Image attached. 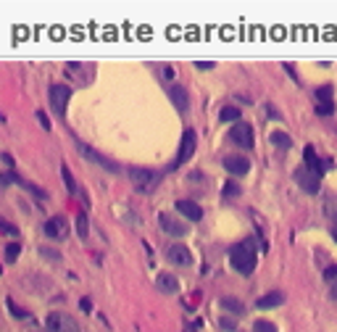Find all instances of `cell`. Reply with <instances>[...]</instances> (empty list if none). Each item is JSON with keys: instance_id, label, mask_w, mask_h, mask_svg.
<instances>
[{"instance_id": "cell-1", "label": "cell", "mask_w": 337, "mask_h": 332, "mask_svg": "<svg viewBox=\"0 0 337 332\" xmlns=\"http://www.w3.org/2000/svg\"><path fill=\"white\" fill-rule=\"evenodd\" d=\"M229 261L240 274H250L255 269V248L253 240H245V243H237L235 248L229 250Z\"/></svg>"}, {"instance_id": "cell-2", "label": "cell", "mask_w": 337, "mask_h": 332, "mask_svg": "<svg viewBox=\"0 0 337 332\" xmlns=\"http://www.w3.org/2000/svg\"><path fill=\"white\" fill-rule=\"evenodd\" d=\"M129 177H132V182H134V187L143 190V192L153 190V187L158 185V179H161L153 169H145V166H129Z\"/></svg>"}, {"instance_id": "cell-3", "label": "cell", "mask_w": 337, "mask_h": 332, "mask_svg": "<svg viewBox=\"0 0 337 332\" xmlns=\"http://www.w3.org/2000/svg\"><path fill=\"white\" fill-rule=\"evenodd\" d=\"M45 327H48V332H79V324L69 314H61V311L48 314V319H45Z\"/></svg>"}, {"instance_id": "cell-4", "label": "cell", "mask_w": 337, "mask_h": 332, "mask_svg": "<svg viewBox=\"0 0 337 332\" xmlns=\"http://www.w3.org/2000/svg\"><path fill=\"white\" fill-rule=\"evenodd\" d=\"M295 179H298V185L303 187L306 192H319V187H321V174L319 171H313V169H308V166H300L298 171H295Z\"/></svg>"}, {"instance_id": "cell-5", "label": "cell", "mask_w": 337, "mask_h": 332, "mask_svg": "<svg viewBox=\"0 0 337 332\" xmlns=\"http://www.w3.org/2000/svg\"><path fill=\"white\" fill-rule=\"evenodd\" d=\"M69 98H72V90L66 85H53L50 87V106L58 116H63L66 113V106H69Z\"/></svg>"}, {"instance_id": "cell-6", "label": "cell", "mask_w": 337, "mask_h": 332, "mask_svg": "<svg viewBox=\"0 0 337 332\" xmlns=\"http://www.w3.org/2000/svg\"><path fill=\"white\" fill-rule=\"evenodd\" d=\"M229 140L240 148H253V127L245 121H237L235 127L229 129Z\"/></svg>"}, {"instance_id": "cell-7", "label": "cell", "mask_w": 337, "mask_h": 332, "mask_svg": "<svg viewBox=\"0 0 337 332\" xmlns=\"http://www.w3.org/2000/svg\"><path fill=\"white\" fill-rule=\"evenodd\" d=\"M195 145H197V135H195V129H184V135H182V145H179V156H177V164H174V166H179V164H184V161H190L192 153H195Z\"/></svg>"}, {"instance_id": "cell-8", "label": "cell", "mask_w": 337, "mask_h": 332, "mask_svg": "<svg viewBox=\"0 0 337 332\" xmlns=\"http://www.w3.org/2000/svg\"><path fill=\"white\" fill-rule=\"evenodd\" d=\"M224 169L235 177H242V174L250 171V161L245 156H224Z\"/></svg>"}, {"instance_id": "cell-9", "label": "cell", "mask_w": 337, "mask_h": 332, "mask_svg": "<svg viewBox=\"0 0 337 332\" xmlns=\"http://www.w3.org/2000/svg\"><path fill=\"white\" fill-rule=\"evenodd\" d=\"M66 232H69V222L63 219V216H53V219L45 222V235L48 237L61 240V237H66Z\"/></svg>"}, {"instance_id": "cell-10", "label": "cell", "mask_w": 337, "mask_h": 332, "mask_svg": "<svg viewBox=\"0 0 337 332\" xmlns=\"http://www.w3.org/2000/svg\"><path fill=\"white\" fill-rule=\"evenodd\" d=\"M166 256H169L171 264H177V267H190V264H192V253H190V250L184 248L182 243L171 245V248L166 250Z\"/></svg>"}, {"instance_id": "cell-11", "label": "cell", "mask_w": 337, "mask_h": 332, "mask_svg": "<svg viewBox=\"0 0 337 332\" xmlns=\"http://www.w3.org/2000/svg\"><path fill=\"white\" fill-rule=\"evenodd\" d=\"M177 211L190 222H200L203 219V209L197 203H192V201H177Z\"/></svg>"}, {"instance_id": "cell-12", "label": "cell", "mask_w": 337, "mask_h": 332, "mask_svg": "<svg viewBox=\"0 0 337 332\" xmlns=\"http://www.w3.org/2000/svg\"><path fill=\"white\" fill-rule=\"evenodd\" d=\"M156 288L161 290V293H177L179 290V280L174 277V274H169V272H161L158 277H156Z\"/></svg>"}, {"instance_id": "cell-13", "label": "cell", "mask_w": 337, "mask_h": 332, "mask_svg": "<svg viewBox=\"0 0 337 332\" xmlns=\"http://www.w3.org/2000/svg\"><path fill=\"white\" fill-rule=\"evenodd\" d=\"M169 98H171V103H174V106H177V108H179L182 113H184V111L190 108V98H187V90H184V87L174 85V87L169 90Z\"/></svg>"}, {"instance_id": "cell-14", "label": "cell", "mask_w": 337, "mask_h": 332, "mask_svg": "<svg viewBox=\"0 0 337 332\" xmlns=\"http://www.w3.org/2000/svg\"><path fill=\"white\" fill-rule=\"evenodd\" d=\"M161 227L169 232V235H174V237H184L187 235V224H179V222H174L171 216H166V214H161Z\"/></svg>"}, {"instance_id": "cell-15", "label": "cell", "mask_w": 337, "mask_h": 332, "mask_svg": "<svg viewBox=\"0 0 337 332\" xmlns=\"http://www.w3.org/2000/svg\"><path fill=\"white\" fill-rule=\"evenodd\" d=\"M282 303H285V295H282L280 290L266 293V295H261V298L255 301V306H258V308H263V311H269V308H277V306H282Z\"/></svg>"}, {"instance_id": "cell-16", "label": "cell", "mask_w": 337, "mask_h": 332, "mask_svg": "<svg viewBox=\"0 0 337 332\" xmlns=\"http://www.w3.org/2000/svg\"><path fill=\"white\" fill-rule=\"evenodd\" d=\"M77 145H79V151H82V153L90 158L92 164H100V166H106L108 171H119V166H116V164H111L108 158H103L100 153H95V151H92V148H87V145H82V143H77Z\"/></svg>"}, {"instance_id": "cell-17", "label": "cell", "mask_w": 337, "mask_h": 332, "mask_svg": "<svg viewBox=\"0 0 337 332\" xmlns=\"http://www.w3.org/2000/svg\"><path fill=\"white\" fill-rule=\"evenodd\" d=\"M316 100H319L316 108H334V103H332V90H329V87H319V90H316Z\"/></svg>"}, {"instance_id": "cell-18", "label": "cell", "mask_w": 337, "mask_h": 332, "mask_svg": "<svg viewBox=\"0 0 337 332\" xmlns=\"http://www.w3.org/2000/svg\"><path fill=\"white\" fill-rule=\"evenodd\" d=\"M222 306H224V311H229V314H242V311H245V306H242L237 298H229V295H227V298H222Z\"/></svg>"}, {"instance_id": "cell-19", "label": "cell", "mask_w": 337, "mask_h": 332, "mask_svg": "<svg viewBox=\"0 0 337 332\" xmlns=\"http://www.w3.org/2000/svg\"><path fill=\"white\" fill-rule=\"evenodd\" d=\"M219 119H222V121H240V111L235 108V106H224L222 108V113H219Z\"/></svg>"}, {"instance_id": "cell-20", "label": "cell", "mask_w": 337, "mask_h": 332, "mask_svg": "<svg viewBox=\"0 0 337 332\" xmlns=\"http://www.w3.org/2000/svg\"><path fill=\"white\" fill-rule=\"evenodd\" d=\"M303 158H306V166H308V169L319 171V158H316V153H313V148H311V145L303 151ZM319 174H321V171H319Z\"/></svg>"}, {"instance_id": "cell-21", "label": "cell", "mask_w": 337, "mask_h": 332, "mask_svg": "<svg viewBox=\"0 0 337 332\" xmlns=\"http://www.w3.org/2000/svg\"><path fill=\"white\" fill-rule=\"evenodd\" d=\"M61 177H63L66 190H69V192H77V182H74V177H72V171H69V166H61Z\"/></svg>"}, {"instance_id": "cell-22", "label": "cell", "mask_w": 337, "mask_h": 332, "mask_svg": "<svg viewBox=\"0 0 337 332\" xmlns=\"http://www.w3.org/2000/svg\"><path fill=\"white\" fill-rule=\"evenodd\" d=\"M19 250H21L19 243H8L6 245V264H14V261L19 258Z\"/></svg>"}, {"instance_id": "cell-23", "label": "cell", "mask_w": 337, "mask_h": 332, "mask_svg": "<svg viewBox=\"0 0 337 332\" xmlns=\"http://www.w3.org/2000/svg\"><path fill=\"white\" fill-rule=\"evenodd\" d=\"M272 143L280 145V148H290V145H293V140H290L285 132H272Z\"/></svg>"}, {"instance_id": "cell-24", "label": "cell", "mask_w": 337, "mask_h": 332, "mask_svg": "<svg viewBox=\"0 0 337 332\" xmlns=\"http://www.w3.org/2000/svg\"><path fill=\"white\" fill-rule=\"evenodd\" d=\"M77 232H79V237H82V240H87V235H90V230H87V216L85 214L77 216Z\"/></svg>"}, {"instance_id": "cell-25", "label": "cell", "mask_w": 337, "mask_h": 332, "mask_svg": "<svg viewBox=\"0 0 337 332\" xmlns=\"http://www.w3.org/2000/svg\"><path fill=\"white\" fill-rule=\"evenodd\" d=\"M255 332H277V324L274 322H266V319H258V322L253 324Z\"/></svg>"}, {"instance_id": "cell-26", "label": "cell", "mask_w": 337, "mask_h": 332, "mask_svg": "<svg viewBox=\"0 0 337 332\" xmlns=\"http://www.w3.org/2000/svg\"><path fill=\"white\" fill-rule=\"evenodd\" d=\"M224 198H232V195H240V185H237V182H227V185H224Z\"/></svg>"}, {"instance_id": "cell-27", "label": "cell", "mask_w": 337, "mask_h": 332, "mask_svg": "<svg viewBox=\"0 0 337 332\" xmlns=\"http://www.w3.org/2000/svg\"><path fill=\"white\" fill-rule=\"evenodd\" d=\"M324 280H327L329 285H332V282H337V264H332V267L324 269Z\"/></svg>"}, {"instance_id": "cell-28", "label": "cell", "mask_w": 337, "mask_h": 332, "mask_svg": "<svg viewBox=\"0 0 337 332\" xmlns=\"http://www.w3.org/2000/svg\"><path fill=\"white\" fill-rule=\"evenodd\" d=\"M0 232H6V235H19V230H16V227L14 224H6V222H0Z\"/></svg>"}, {"instance_id": "cell-29", "label": "cell", "mask_w": 337, "mask_h": 332, "mask_svg": "<svg viewBox=\"0 0 337 332\" xmlns=\"http://www.w3.org/2000/svg\"><path fill=\"white\" fill-rule=\"evenodd\" d=\"M195 69H200V72H211L214 63H211V61H197V63H195Z\"/></svg>"}, {"instance_id": "cell-30", "label": "cell", "mask_w": 337, "mask_h": 332, "mask_svg": "<svg viewBox=\"0 0 337 332\" xmlns=\"http://www.w3.org/2000/svg\"><path fill=\"white\" fill-rule=\"evenodd\" d=\"M37 119H40V124H42V127H45V129H50V119H48V116H45V113H42V111H37Z\"/></svg>"}, {"instance_id": "cell-31", "label": "cell", "mask_w": 337, "mask_h": 332, "mask_svg": "<svg viewBox=\"0 0 337 332\" xmlns=\"http://www.w3.org/2000/svg\"><path fill=\"white\" fill-rule=\"evenodd\" d=\"M42 256H45V258H53V261H58V258H61V256L55 253V250H48V248H42Z\"/></svg>"}, {"instance_id": "cell-32", "label": "cell", "mask_w": 337, "mask_h": 332, "mask_svg": "<svg viewBox=\"0 0 337 332\" xmlns=\"http://www.w3.org/2000/svg\"><path fill=\"white\" fill-rule=\"evenodd\" d=\"M222 329L232 332V329H235V322H232V319H222Z\"/></svg>"}, {"instance_id": "cell-33", "label": "cell", "mask_w": 337, "mask_h": 332, "mask_svg": "<svg viewBox=\"0 0 337 332\" xmlns=\"http://www.w3.org/2000/svg\"><path fill=\"white\" fill-rule=\"evenodd\" d=\"M164 77H166V79L174 77V69H171V66H164Z\"/></svg>"}, {"instance_id": "cell-34", "label": "cell", "mask_w": 337, "mask_h": 332, "mask_svg": "<svg viewBox=\"0 0 337 332\" xmlns=\"http://www.w3.org/2000/svg\"><path fill=\"white\" fill-rule=\"evenodd\" d=\"M329 295H332V301H337V282H332V288H329Z\"/></svg>"}, {"instance_id": "cell-35", "label": "cell", "mask_w": 337, "mask_h": 332, "mask_svg": "<svg viewBox=\"0 0 337 332\" xmlns=\"http://www.w3.org/2000/svg\"><path fill=\"white\" fill-rule=\"evenodd\" d=\"M92 308V303H90V298H82V311H90Z\"/></svg>"}, {"instance_id": "cell-36", "label": "cell", "mask_w": 337, "mask_h": 332, "mask_svg": "<svg viewBox=\"0 0 337 332\" xmlns=\"http://www.w3.org/2000/svg\"><path fill=\"white\" fill-rule=\"evenodd\" d=\"M3 164H6V166H14V158H11L8 153H3Z\"/></svg>"}, {"instance_id": "cell-37", "label": "cell", "mask_w": 337, "mask_h": 332, "mask_svg": "<svg viewBox=\"0 0 337 332\" xmlns=\"http://www.w3.org/2000/svg\"><path fill=\"white\" fill-rule=\"evenodd\" d=\"M332 237H334V240H337V224H334V227H332Z\"/></svg>"}]
</instances>
